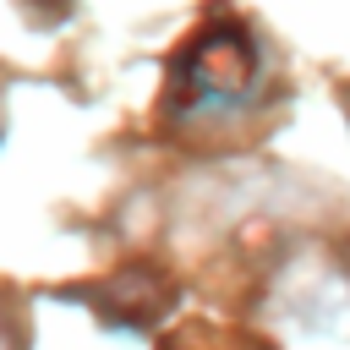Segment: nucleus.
Segmentation results:
<instances>
[{
	"instance_id": "3",
	"label": "nucleus",
	"mask_w": 350,
	"mask_h": 350,
	"mask_svg": "<svg viewBox=\"0 0 350 350\" xmlns=\"http://www.w3.org/2000/svg\"><path fill=\"white\" fill-rule=\"evenodd\" d=\"M93 301H98L104 323H115V328H148L170 306V284L153 268H120L115 279H104L93 290Z\"/></svg>"
},
{
	"instance_id": "2",
	"label": "nucleus",
	"mask_w": 350,
	"mask_h": 350,
	"mask_svg": "<svg viewBox=\"0 0 350 350\" xmlns=\"http://www.w3.org/2000/svg\"><path fill=\"white\" fill-rule=\"evenodd\" d=\"M284 312H290V323H295L301 334H312V339H345V334H350V284H345L334 268L312 262V268L284 290Z\"/></svg>"
},
{
	"instance_id": "4",
	"label": "nucleus",
	"mask_w": 350,
	"mask_h": 350,
	"mask_svg": "<svg viewBox=\"0 0 350 350\" xmlns=\"http://www.w3.org/2000/svg\"><path fill=\"white\" fill-rule=\"evenodd\" d=\"M22 5H27V11H38L44 22H55V16H66V11H71V0H22Z\"/></svg>"
},
{
	"instance_id": "1",
	"label": "nucleus",
	"mask_w": 350,
	"mask_h": 350,
	"mask_svg": "<svg viewBox=\"0 0 350 350\" xmlns=\"http://www.w3.org/2000/svg\"><path fill=\"white\" fill-rule=\"evenodd\" d=\"M262 82V49L235 16L202 22L170 60V115H235Z\"/></svg>"
}]
</instances>
